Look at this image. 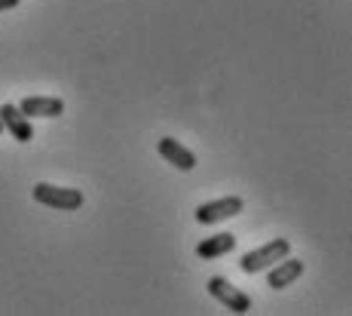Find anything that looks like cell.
<instances>
[{
	"label": "cell",
	"mask_w": 352,
	"mask_h": 316,
	"mask_svg": "<svg viewBox=\"0 0 352 316\" xmlns=\"http://www.w3.org/2000/svg\"><path fill=\"white\" fill-rule=\"evenodd\" d=\"M285 255H291V243H288V240H273V243H267V246L254 249V252L242 255L239 267L245 273H261V271H267V267H273L276 261H282Z\"/></svg>",
	"instance_id": "1"
},
{
	"label": "cell",
	"mask_w": 352,
	"mask_h": 316,
	"mask_svg": "<svg viewBox=\"0 0 352 316\" xmlns=\"http://www.w3.org/2000/svg\"><path fill=\"white\" fill-rule=\"evenodd\" d=\"M34 200L40 206H50V209H62V212H71V209H80L83 206V193L74 191V187H56V185H34Z\"/></svg>",
	"instance_id": "2"
},
{
	"label": "cell",
	"mask_w": 352,
	"mask_h": 316,
	"mask_svg": "<svg viewBox=\"0 0 352 316\" xmlns=\"http://www.w3.org/2000/svg\"><path fill=\"white\" fill-rule=\"evenodd\" d=\"M208 295H212L214 301H221V304H224L227 310H233V313H248L252 310V298H248L245 292H239V288H236L230 280H224V277L208 280Z\"/></svg>",
	"instance_id": "3"
},
{
	"label": "cell",
	"mask_w": 352,
	"mask_h": 316,
	"mask_svg": "<svg viewBox=\"0 0 352 316\" xmlns=\"http://www.w3.org/2000/svg\"><path fill=\"white\" fill-rule=\"evenodd\" d=\"M245 209L242 197H221V200H212V203H202L196 209V221L199 224H218V221H227L233 215H239Z\"/></svg>",
	"instance_id": "4"
},
{
	"label": "cell",
	"mask_w": 352,
	"mask_h": 316,
	"mask_svg": "<svg viewBox=\"0 0 352 316\" xmlns=\"http://www.w3.org/2000/svg\"><path fill=\"white\" fill-rule=\"evenodd\" d=\"M0 123L16 141H31L34 129H31V117H25L16 105H0Z\"/></svg>",
	"instance_id": "5"
},
{
	"label": "cell",
	"mask_w": 352,
	"mask_h": 316,
	"mask_svg": "<svg viewBox=\"0 0 352 316\" xmlns=\"http://www.w3.org/2000/svg\"><path fill=\"white\" fill-rule=\"evenodd\" d=\"M160 157L166 160V163H172L175 169H181V172H190L196 166V154L187 151L178 138H160Z\"/></svg>",
	"instance_id": "6"
},
{
	"label": "cell",
	"mask_w": 352,
	"mask_h": 316,
	"mask_svg": "<svg viewBox=\"0 0 352 316\" xmlns=\"http://www.w3.org/2000/svg\"><path fill=\"white\" fill-rule=\"evenodd\" d=\"M19 111L25 117H58V114H65V102L62 98H50V96H28L19 105Z\"/></svg>",
	"instance_id": "7"
},
{
	"label": "cell",
	"mask_w": 352,
	"mask_h": 316,
	"mask_svg": "<svg viewBox=\"0 0 352 316\" xmlns=\"http://www.w3.org/2000/svg\"><path fill=\"white\" fill-rule=\"evenodd\" d=\"M233 249H236L233 233H212V237H206L196 246V255H199L202 261H214V258H221V255H230Z\"/></svg>",
	"instance_id": "8"
},
{
	"label": "cell",
	"mask_w": 352,
	"mask_h": 316,
	"mask_svg": "<svg viewBox=\"0 0 352 316\" xmlns=\"http://www.w3.org/2000/svg\"><path fill=\"white\" fill-rule=\"evenodd\" d=\"M303 273V261H297V258H282V261H276V267L270 271V288H288L291 282H294L297 277Z\"/></svg>",
	"instance_id": "9"
},
{
	"label": "cell",
	"mask_w": 352,
	"mask_h": 316,
	"mask_svg": "<svg viewBox=\"0 0 352 316\" xmlns=\"http://www.w3.org/2000/svg\"><path fill=\"white\" fill-rule=\"evenodd\" d=\"M19 3H22V0H0V12H3V10H12V6H19Z\"/></svg>",
	"instance_id": "10"
},
{
	"label": "cell",
	"mask_w": 352,
	"mask_h": 316,
	"mask_svg": "<svg viewBox=\"0 0 352 316\" xmlns=\"http://www.w3.org/2000/svg\"><path fill=\"white\" fill-rule=\"evenodd\" d=\"M0 132H3V123H0Z\"/></svg>",
	"instance_id": "11"
}]
</instances>
